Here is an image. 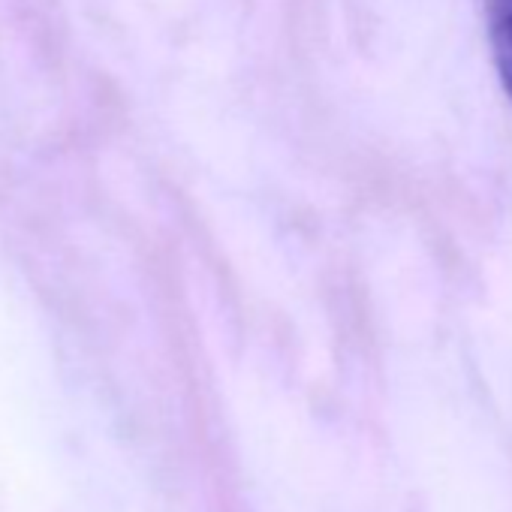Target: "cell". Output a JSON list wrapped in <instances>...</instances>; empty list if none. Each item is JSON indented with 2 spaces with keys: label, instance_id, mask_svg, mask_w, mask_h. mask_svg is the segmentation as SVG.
Masks as SVG:
<instances>
[{
  "label": "cell",
  "instance_id": "1",
  "mask_svg": "<svg viewBox=\"0 0 512 512\" xmlns=\"http://www.w3.org/2000/svg\"><path fill=\"white\" fill-rule=\"evenodd\" d=\"M485 22L494 64L500 70L506 94L512 97V0H485Z\"/></svg>",
  "mask_w": 512,
  "mask_h": 512
}]
</instances>
